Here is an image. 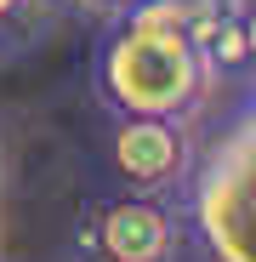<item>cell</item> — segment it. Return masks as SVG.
<instances>
[{
  "mask_svg": "<svg viewBox=\"0 0 256 262\" xmlns=\"http://www.w3.org/2000/svg\"><path fill=\"white\" fill-rule=\"evenodd\" d=\"M68 6L91 12V17H114V12H125V6H137V0H68Z\"/></svg>",
  "mask_w": 256,
  "mask_h": 262,
  "instance_id": "obj_7",
  "label": "cell"
},
{
  "mask_svg": "<svg viewBox=\"0 0 256 262\" xmlns=\"http://www.w3.org/2000/svg\"><path fill=\"white\" fill-rule=\"evenodd\" d=\"M182 228L205 245L211 262H256V131L250 103L222 131L211 154H194L182 183Z\"/></svg>",
  "mask_w": 256,
  "mask_h": 262,
  "instance_id": "obj_2",
  "label": "cell"
},
{
  "mask_svg": "<svg viewBox=\"0 0 256 262\" xmlns=\"http://www.w3.org/2000/svg\"><path fill=\"white\" fill-rule=\"evenodd\" d=\"M91 262H177L182 256V211L165 194H108L85 223Z\"/></svg>",
  "mask_w": 256,
  "mask_h": 262,
  "instance_id": "obj_3",
  "label": "cell"
},
{
  "mask_svg": "<svg viewBox=\"0 0 256 262\" xmlns=\"http://www.w3.org/2000/svg\"><path fill=\"white\" fill-rule=\"evenodd\" d=\"M0 262H6V239H0Z\"/></svg>",
  "mask_w": 256,
  "mask_h": 262,
  "instance_id": "obj_9",
  "label": "cell"
},
{
  "mask_svg": "<svg viewBox=\"0 0 256 262\" xmlns=\"http://www.w3.org/2000/svg\"><path fill=\"white\" fill-rule=\"evenodd\" d=\"M0 177H6V148H0Z\"/></svg>",
  "mask_w": 256,
  "mask_h": 262,
  "instance_id": "obj_8",
  "label": "cell"
},
{
  "mask_svg": "<svg viewBox=\"0 0 256 262\" xmlns=\"http://www.w3.org/2000/svg\"><path fill=\"white\" fill-rule=\"evenodd\" d=\"M91 85L108 114L194 120L211 97V74L188 40L177 0H137V6L103 17Z\"/></svg>",
  "mask_w": 256,
  "mask_h": 262,
  "instance_id": "obj_1",
  "label": "cell"
},
{
  "mask_svg": "<svg viewBox=\"0 0 256 262\" xmlns=\"http://www.w3.org/2000/svg\"><path fill=\"white\" fill-rule=\"evenodd\" d=\"M68 0H0V52H23L57 23Z\"/></svg>",
  "mask_w": 256,
  "mask_h": 262,
  "instance_id": "obj_6",
  "label": "cell"
},
{
  "mask_svg": "<svg viewBox=\"0 0 256 262\" xmlns=\"http://www.w3.org/2000/svg\"><path fill=\"white\" fill-rule=\"evenodd\" d=\"M188 40L211 74V85L222 80H245L250 74V52H256V23H250V0H177Z\"/></svg>",
  "mask_w": 256,
  "mask_h": 262,
  "instance_id": "obj_5",
  "label": "cell"
},
{
  "mask_svg": "<svg viewBox=\"0 0 256 262\" xmlns=\"http://www.w3.org/2000/svg\"><path fill=\"white\" fill-rule=\"evenodd\" d=\"M114 177L131 194H182L188 171H194V137L188 120H154V114H114V137H108Z\"/></svg>",
  "mask_w": 256,
  "mask_h": 262,
  "instance_id": "obj_4",
  "label": "cell"
}]
</instances>
